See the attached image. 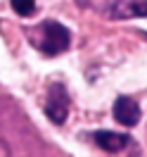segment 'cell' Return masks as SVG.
<instances>
[{"label":"cell","mask_w":147,"mask_h":157,"mask_svg":"<svg viewBox=\"0 0 147 157\" xmlns=\"http://www.w3.org/2000/svg\"><path fill=\"white\" fill-rule=\"evenodd\" d=\"M31 43H33L40 52H45V55H59V52H64V50L69 48L71 31H69L64 24L55 21V19H45L31 33Z\"/></svg>","instance_id":"6da1fadb"},{"label":"cell","mask_w":147,"mask_h":157,"mask_svg":"<svg viewBox=\"0 0 147 157\" xmlns=\"http://www.w3.org/2000/svg\"><path fill=\"white\" fill-rule=\"evenodd\" d=\"M12 10L19 17H31L36 12V2L33 0H12Z\"/></svg>","instance_id":"8992f818"},{"label":"cell","mask_w":147,"mask_h":157,"mask_svg":"<svg viewBox=\"0 0 147 157\" xmlns=\"http://www.w3.org/2000/svg\"><path fill=\"white\" fill-rule=\"evenodd\" d=\"M114 119H116L121 126H135L140 121V105L128 95L114 100Z\"/></svg>","instance_id":"277c9868"},{"label":"cell","mask_w":147,"mask_h":157,"mask_svg":"<svg viewBox=\"0 0 147 157\" xmlns=\"http://www.w3.org/2000/svg\"><path fill=\"white\" fill-rule=\"evenodd\" d=\"M93 140H95L105 152H121V150L130 143L128 136L114 133V131H95V133H93Z\"/></svg>","instance_id":"5b68a950"},{"label":"cell","mask_w":147,"mask_h":157,"mask_svg":"<svg viewBox=\"0 0 147 157\" xmlns=\"http://www.w3.org/2000/svg\"><path fill=\"white\" fill-rule=\"evenodd\" d=\"M109 14L114 19H145L147 17V0H114Z\"/></svg>","instance_id":"3957f363"},{"label":"cell","mask_w":147,"mask_h":157,"mask_svg":"<svg viewBox=\"0 0 147 157\" xmlns=\"http://www.w3.org/2000/svg\"><path fill=\"white\" fill-rule=\"evenodd\" d=\"M45 114L55 126H62L69 117V93L64 83H52L48 90V102H45Z\"/></svg>","instance_id":"7a4b0ae2"}]
</instances>
